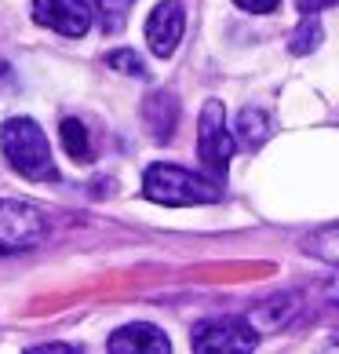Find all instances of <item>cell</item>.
<instances>
[{"label": "cell", "instance_id": "obj_1", "mask_svg": "<svg viewBox=\"0 0 339 354\" xmlns=\"http://www.w3.org/2000/svg\"><path fill=\"white\" fill-rule=\"evenodd\" d=\"M0 150H4L8 165L26 179H33V183H55L59 179V168L51 161L48 136L41 132V124L33 117H8L0 124Z\"/></svg>", "mask_w": 339, "mask_h": 354}, {"label": "cell", "instance_id": "obj_2", "mask_svg": "<svg viewBox=\"0 0 339 354\" xmlns=\"http://www.w3.org/2000/svg\"><path fill=\"white\" fill-rule=\"evenodd\" d=\"M142 194L157 205H212L223 198V187L215 179H204L182 165H150L142 176Z\"/></svg>", "mask_w": 339, "mask_h": 354}, {"label": "cell", "instance_id": "obj_3", "mask_svg": "<svg viewBox=\"0 0 339 354\" xmlns=\"http://www.w3.org/2000/svg\"><path fill=\"white\" fill-rule=\"evenodd\" d=\"M48 238V219L37 205L4 198L0 201V256L30 252Z\"/></svg>", "mask_w": 339, "mask_h": 354}, {"label": "cell", "instance_id": "obj_4", "mask_svg": "<svg viewBox=\"0 0 339 354\" xmlns=\"http://www.w3.org/2000/svg\"><path fill=\"white\" fill-rule=\"evenodd\" d=\"M190 347L197 354H249L259 347V333L244 318H204L193 325Z\"/></svg>", "mask_w": 339, "mask_h": 354}, {"label": "cell", "instance_id": "obj_5", "mask_svg": "<svg viewBox=\"0 0 339 354\" xmlns=\"http://www.w3.org/2000/svg\"><path fill=\"white\" fill-rule=\"evenodd\" d=\"M233 132L226 128V110L219 99H208L204 110H201V121H197V157L204 161V168L212 172L215 179L226 176V165L233 157Z\"/></svg>", "mask_w": 339, "mask_h": 354}, {"label": "cell", "instance_id": "obj_6", "mask_svg": "<svg viewBox=\"0 0 339 354\" xmlns=\"http://www.w3.org/2000/svg\"><path fill=\"white\" fill-rule=\"evenodd\" d=\"M182 30H186V11H182V0H161L153 8V15L146 19V44L157 59L175 55V48L182 41Z\"/></svg>", "mask_w": 339, "mask_h": 354}, {"label": "cell", "instance_id": "obj_7", "mask_svg": "<svg viewBox=\"0 0 339 354\" xmlns=\"http://www.w3.org/2000/svg\"><path fill=\"white\" fill-rule=\"evenodd\" d=\"M33 19L62 37H84L91 30L88 0H33Z\"/></svg>", "mask_w": 339, "mask_h": 354}, {"label": "cell", "instance_id": "obj_8", "mask_svg": "<svg viewBox=\"0 0 339 354\" xmlns=\"http://www.w3.org/2000/svg\"><path fill=\"white\" fill-rule=\"evenodd\" d=\"M106 351L113 354H168L172 351V339H168L157 325L150 322H132V325H121L110 339H106Z\"/></svg>", "mask_w": 339, "mask_h": 354}, {"label": "cell", "instance_id": "obj_9", "mask_svg": "<svg viewBox=\"0 0 339 354\" xmlns=\"http://www.w3.org/2000/svg\"><path fill=\"white\" fill-rule=\"evenodd\" d=\"M142 121H146V132L157 142L172 139L179 124V102L172 91H150L146 102H142Z\"/></svg>", "mask_w": 339, "mask_h": 354}, {"label": "cell", "instance_id": "obj_10", "mask_svg": "<svg viewBox=\"0 0 339 354\" xmlns=\"http://www.w3.org/2000/svg\"><path fill=\"white\" fill-rule=\"evenodd\" d=\"M296 314H299V296L284 292V296H270V299H263L259 307H252L244 322H249L252 329L263 336V333H278V329H284V325H289Z\"/></svg>", "mask_w": 339, "mask_h": 354}, {"label": "cell", "instance_id": "obj_11", "mask_svg": "<svg viewBox=\"0 0 339 354\" xmlns=\"http://www.w3.org/2000/svg\"><path fill=\"white\" fill-rule=\"evenodd\" d=\"M238 139H241L249 150H259V147L270 139V117L259 110V106L241 110V113H238Z\"/></svg>", "mask_w": 339, "mask_h": 354}, {"label": "cell", "instance_id": "obj_12", "mask_svg": "<svg viewBox=\"0 0 339 354\" xmlns=\"http://www.w3.org/2000/svg\"><path fill=\"white\" fill-rule=\"evenodd\" d=\"M321 19H318V11H307L303 22H299V30L289 37V51L292 55H307V51H314L321 44Z\"/></svg>", "mask_w": 339, "mask_h": 354}, {"label": "cell", "instance_id": "obj_13", "mask_svg": "<svg viewBox=\"0 0 339 354\" xmlns=\"http://www.w3.org/2000/svg\"><path fill=\"white\" fill-rule=\"evenodd\" d=\"M132 4H135V0H95V11H91V15H99L102 33H121Z\"/></svg>", "mask_w": 339, "mask_h": 354}, {"label": "cell", "instance_id": "obj_14", "mask_svg": "<svg viewBox=\"0 0 339 354\" xmlns=\"http://www.w3.org/2000/svg\"><path fill=\"white\" fill-rule=\"evenodd\" d=\"M62 147H66V153L73 157V161H88L91 157V142H88V128L77 121V117H66V121H62Z\"/></svg>", "mask_w": 339, "mask_h": 354}, {"label": "cell", "instance_id": "obj_15", "mask_svg": "<svg viewBox=\"0 0 339 354\" xmlns=\"http://www.w3.org/2000/svg\"><path fill=\"white\" fill-rule=\"evenodd\" d=\"M106 66H110V70H117V73L139 77V81H142V77H150L146 62H142L132 48H117V51H110V55H106Z\"/></svg>", "mask_w": 339, "mask_h": 354}, {"label": "cell", "instance_id": "obj_16", "mask_svg": "<svg viewBox=\"0 0 339 354\" xmlns=\"http://www.w3.org/2000/svg\"><path fill=\"white\" fill-rule=\"evenodd\" d=\"M336 238H339V230H336V223H329V227H321L318 234H310V238H307V252L321 256L325 263H336V259H339V252H336Z\"/></svg>", "mask_w": 339, "mask_h": 354}, {"label": "cell", "instance_id": "obj_17", "mask_svg": "<svg viewBox=\"0 0 339 354\" xmlns=\"http://www.w3.org/2000/svg\"><path fill=\"white\" fill-rule=\"evenodd\" d=\"M241 11H252V15H270V11L281 8V0H233Z\"/></svg>", "mask_w": 339, "mask_h": 354}, {"label": "cell", "instance_id": "obj_18", "mask_svg": "<svg viewBox=\"0 0 339 354\" xmlns=\"http://www.w3.org/2000/svg\"><path fill=\"white\" fill-rule=\"evenodd\" d=\"M30 351L33 354H73V351H81V347H73V344H37Z\"/></svg>", "mask_w": 339, "mask_h": 354}, {"label": "cell", "instance_id": "obj_19", "mask_svg": "<svg viewBox=\"0 0 339 354\" xmlns=\"http://www.w3.org/2000/svg\"><path fill=\"white\" fill-rule=\"evenodd\" d=\"M296 4H299V11L307 15V11H325V8H332L336 0H296Z\"/></svg>", "mask_w": 339, "mask_h": 354}, {"label": "cell", "instance_id": "obj_20", "mask_svg": "<svg viewBox=\"0 0 339 354\" xmlns=\"http://www.w3.org/2000/svg\"><path fill=\"white\" fill-rule=\"evenodd\" d=\"M15 84V77H11V66L8 62H0V88H11Z\"/></svg>", "mask_w": 339, "mask_h": 354}]
</instances>
